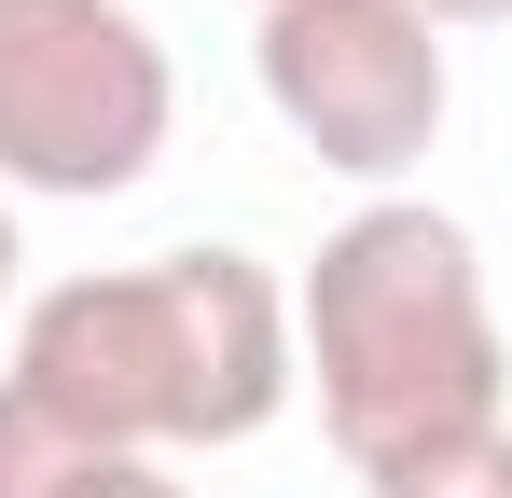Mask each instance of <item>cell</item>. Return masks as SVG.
Returning <instances> with one entry per match:
<instances>
[{"instance_id": "cell-1", "label": "cell", "mask_w": 512, "mask_h": 498, "mask_svg": "<svg viewBox=\"0 0 512 498\" xmlns=\"http://www.w3.org/2000/svg\"><path fill=\"white\" fill-rule=\"evenodd\" d=\"M14 388L84 429L97 457H222L263 443L305 388V332L291 277L263 249H153V263H97L56 277L14 319Z\"/></svg>"}, {"instance_id": "cell-2", "label": "cell", "mask_w": 512, "mask_h": 498, "mask_svg": "<svg viewBox=\"0 0 512 498\" xmlns=\"http://www.w3.org/2000/svg\"><path fill=\"white\" fill-rule=\"evenodd\" d=\"M291 332H305L319 429H333V457L360 485L512 415V346H499L485 249L429 194H360L319 236V263L291 277Z\"/></svg>"}, {"instance_id": "cell-3", "label": "cell", "mask_w": 512, "mask_h": 498, "mask_svg": "<svg viewBox=\"0 0 512 498\" xmlns=\"http://www.w3.org/2000/svg\"><path fill=\"white\" fill-rule=\"evenodd\" d=\"M180 125V70L139 0H0V194H139Z\"/></svg>"}, {"instance_id": "cell-4", "label": "cell", "mask_w": 512, "mask_h": 498, "mask_svg": "<svg viewBox=\"0 0 512 498\" xmlns=\"http://www.w3.org/2000/svg\"><path fill=\"white\" fill-rule=\"evenodd\" d=\"M250 70H263V111L291 125V153H319L360 194H402L457 111V56L416 0H263Z\"/></svg>"}, {"instance_id": "cell-5", "label": "cell", "mask_w": 512, "mask_h": 498, "mask_svg": "<svg viewBox=\"0 0 512 498\" xmlns=\"http://www.w3.org/2000/svg\"><path fill=\"white\" fill-rule=\"evenodd\" d=\"M84 471H97V443H84V429H56V415L0 374V498H70Z\"/></svg>"}, {"instance_id": "cell-6", "label": "cell", "mask_w": 512, "mask_h": 498, "mask_svg": "<svg viewBox=\"0 0 512 498\" xmlns=\"http://www.w3.org/2000/svg\"><path fill=\"white\" fill-rule=\"evenodd\" d=\"M374 498H512V415L429 443V457H402V471H374Z\"/></svg>"}, {"instance_id": "cell-7", "label": "cell", "mask_w": 512, "mask_h": 498, "mask_svg": "<svg viewBox=\"0 0 512 498\" xmlns=\"http://www.w3.org/2000/svg\"><path fill=\"white\" fill-rule=\"evenodd\" d=\"M70 498H194V485H180L167 457H97V471H84Z\"/></svg>"}, {"instance_id": "cell-8", "label": "cell", "mask_w": 512, "mask_h": 498, "mask_svg": "<svg viewBox=\"0 0 512 498\" xmlns=\"http://www.w3.org/2000/svg\"><path fill=\"white\" fill-rule=\"evenodd\" d=\"M429 28H512V0H416Z\"/></svg>"}, {"instance_id": "cell-9", "label": "cell", "mask_w": 512, "mask_h": 498, "mask_svg": "<svg viewBox=\"0 0 512 498\" xmlns=\"http://www.w3.org/2000/svg\"><path fill=\"white\" fill-rule=\"evenodd\" d=\"M14 263H28V249H14V208H0V305H14Z\"/></svg>"}, {"instance_id": "cell-10", "label": "cell", "mask_w": 512, "mask_h": 498, "mask_svg": "<svg viewBox=\"0 0 512 498\" xmlns=\"http://www.w3.org/2000/svg\"><path fill=\"white\" fill-rule=\"evenodd\" d=\"M250 14H263V0H250Z\"/></svg>"}]
</instances>
